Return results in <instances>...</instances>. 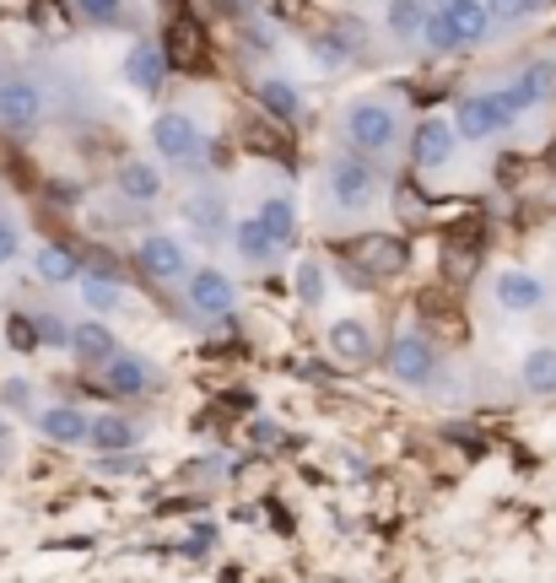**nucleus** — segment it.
Returning <instances> with one entry per match:
<instances>
[{
    "label": "nucleus",
    "mask_w": 556,
    "mask_h": 583,
    "mask_svg": "<svg viewBox=\"0 0 556 583\" xmlns=\"http://www.w3.org/2000/svg\"><path fill=\"white\" fill-rule=\"evenodd\" d=\"M379 200V168H373V157H362V151H335L330 157V206L335 211H346V216H357V211H368Z\"/></svg>",
    "instance_id": "obj_1"
},
{
    "label": "nucleus",
    "mask_w": 556,
    "mask_h": 583,
    "mask_svg": "<svg viewBox=\"0 0 556 583\" xmlns=\"http://www.w3.org/2000/svg\"><path fill=\"white\" fill-rule=\"evenodd\" d=\"M395 141H400V114H395L390 103L357 98V103L346 109V146H351V151L384 157V151H395Z\"/></svg>",
    "instance_id": "obj_2"
},
{
    "label": "nucleus",
    "mask_w": 556,
    "mask_h": 583,
    "mask_svg": "<svg viewBox=\"0 0 556 583\" xmlns=\"http://www.w3.org/2000/svg\"><path fill=\"white\" fill-rule=\"evenodd\" d=\"M200 125H195V114H184V109H162L157 120H151V146H157V157L162 162H195L200 157Z\"/></svg>",
    "instance_id": "obj_3"
},
{
    "label": "nucleus",
    "mask_w": 556,
    "mask_h": 583,
    "mask_svg": "<svg viewBox=\"0 0 556 583\" xmlns=\"http://www.w3.org/2000/svg\"><path fill=\"white\" fill-rule=\"evenodd\" d=\"M162 60L178 65V71H200V65H206V27H200L189 11H178V16L168 22V33H162Z\"/></svg>",
    "instance_id": "obj_4"
},
{
    "label": "nucleus",
    "mask_w": 556,
    "mask_h": 583,
    "mask_svg": "<svg viewBox=\"0 0 556 583\" xmlns=\"http://www.w3.org/2000/svg\"><path fill=\"white\" fill-rule=\"evenodd\" d=\"M390 373L400 379V384H427L432 373H437V357H432V346L421 340L417 330H406V335H395L390 340Z\"/></svg>",
    "instance_id": "obj_5"
},
{
    "label": "nucleus",
    "mask_w": 556,
    "mask_h": 583,
    "mask_svg": "<svg viewBox=\"0 0 556 583\" xmlns=\"http://www.w3.org/2000/svg\"><path fill=\"white\" fill-rule=\"evenodd\" d=\"M454 131H459V141H486V136L508 131V120H503V109H497L492 92H475V98H459V109H454Z\"/></svg>",
    "instance_id": "obj_6"
},
{
    "label": "nucleus",
    "mask_w": 556,
    "mask_h": 583,
    "mask_svg": "<svg viewBox=\"0 0 556 583\" xmlns=\"http://www.w3.org/2000/svg\"><path fill=\"white\" fill-rule=\"evenodd\" d=\"M454 146H459V131H454V120L432 114V120H421L417 141H411V162H417L421 173H432V168H443V162L454 157Z\"/></svg>",
    "instance_id": "obj_7"
},
{
    "label": "nucleus",
    "mask_w": 556,
    "mask_h": 583,
    "mask_svg": "<svg viewBox=\"0 0 556 583\" xmlns=\"http://www.w3.org/2000/svg\"><path fill=\"white\" fill-rule=\"evenodd\" d=\"M136 260H140V271H146V276H157V282H178V276L189 271V265H184V244H178V238H168V233L140 238Z\"/></svg>",
    "instance_id": "obj_8"
},
{
    "label": "nucleus",
    "mask_w": 556,
    "mask_h": 583,
    "mask_svg": "<svg viewBox=\"0 0 556 583\" xmlns=\"http://www.w3.org/2000/svg\"><path fill=\"white\" fill-rule=\"evenodd\" d=\"M38 114H44V98H38L33 82H5L0 87V125L27 131V125H38Z\"/></svg>",
    "instance_id": "obj_9"
},
{
    "label": "nucleus",
    "mask_w": 556,
    "mask_h": 583,
    "mask_svg": "<svg viewBox=\"0 0 556 583\" xmlns=\"http://www.w3.org/2000/svg\"><path fill=\"white\" fill-rule=\"evenodd\" d=\"M437 11L448 16V27H454V38H459V49H465V44H481V38L492 33V16H486V0H437Z\"/></svg>",
    "instance_id": "obj_10"
},
{
    "label": "nucleus",
    "mask_w": 556,
    "mask_h": 583,
    "mask_svg": "<svg viewBox=\"0 0 556 583\" xmlns=\"http://www.w3.org/2000/svg\"><path fill=\"white\" fill-rule=\"evenodd\" d=\"M233 297H238V292H233V282H227L222 271H211V265L189 276V302H195L200 313H211V319L233 313Z\"/></svg>",
    "instance_id": "obj_11"
},
{
    "label": "nucleus",
    "mask_w": 556,
    "mask_h": 583,
    "mask_svg": "<svg viewBox=\"0 0 556 583\" xmlns=\"http://www.w3.org/2000/svg\"><path fill=\"white\" fill-rule=\"evenodd\" d=\"M497 302L508 308V313H530V308H541L546 302V287L530 276V271H497Z\"/></svg>",
    "instance_id": "obj_12"
},
{
    "label": "nucleus",
    "mask_w": 556,
    "mask_h": 583,
    "mask_svg": "<svg viewBox=\"0 0 556 583\" xmlns=\"http://www.w3.org/2000/svg\"><path fill=\"white\" fill-rule=\"evenodd\" d=\"M184 222H189L200 238H217V233L227 227V200H222L217 189H195V195L184 200Z\"/></svg>",
    "instance_id": "obj_13"
},
{
    "label": "nucleus",
    "mask_w": 556,
    "mask_h": 583,
    "mask_svg": "<svg viewBox=\"0 0 556 583\" xmlns=\"http://www.w3.org/2000/svg\"><path fill=\"white\" fill-rule=\"evenodd\" d=\"M351 255H357L368 271H379V276H400V271H406V244H400V238H390V233H384V238L373 233V238L351 244Z\"/></svg>",
    "instance_id": "obj_14"
},
{
    "label": "nucleus",
    "mask_w": 556,
    "mask_h": 583,
    "mask_svg": "<svg viewBox=\"0 0 556 583\" xmlns=\"http://www.w3.org/2000/svg\"><path fill=\"white\" fill-rule=\"evenodd\" d=\"M330 351H335L341 362L362 368V362L373 357V335H368V324H362V319H335V324H330Z\"/></svg>",
    "instance_id": "obj_15"
},
{
    "label": "nucleus",
    "mask_w": 556,
    "mask_h": 583,
    "mask_svg": "<svg viewBox=\"0 0 556 583\" xmlns=\"http://www.w3.org/2000/svg\"><path fill=\"white\" fill-rule=\"evenodd\" d=\"M120 195L125 200H136V206H146V200H157L162 195V173H157V162H140V157H131V162H120Z\"/></svg>",
    "instance_id": "obj_16"
},
{
    "label": "nucleus",
    "mask_w": 556,
    "mask_h": 583,
    "mask_svg": "<svg viewBox=\"0 0 556 583\" xmlns=\"http://www.w3.org/2000/svg\"><path fill=\"white\" fill-rule=\"evenodd\" d=\"M233 249L249 260V265H265V260H276V238L265 233V222L260 216H249V222H233Z\"/></svg>",
    "instance_id": "obj_17"
},
{
    "label": "nucleus",
    "mask_w": 556,
    "mask_h": 583,
    "mask_svg": "<svg viewBox=\"0 0 556 583\" xmlns=\"http://www.w3.org/2000/svg\"><path fill=\"white\" fill-rule=\"evenodd\" d=\"M255 98H260V109H265L271 120H286V125L302 114V92H297L292 82H281V76H265V82L255 87Z\"/></svg>",
    "instance_id": "obj_18"
},
{
    "label": "nucleus",
    "mask_w": 556,
    "mask_h": 583,
    "mask_svg": "<svg viewBox=\"0 0 556 583\" xmlns=\"http://www.w3.org/2000/svg\"><path fill=\"white\" fill-rule=\"evenodd\" d=\"M71 351L82 357V362H109L120 346H114V335H109V324H98V319H87V324H76L71 330Z\"/></svg>",
    "instance_id": "obj_19"
},
{
    "label": "nucleus",
    "mask_w": 556,
    "mask_h": 583,
    "mask_svg": "<svg viewBox=\"0 0 556 583\" xmlns=\"http://www.w3.org/2000/svg\"><path fill=\"white\" fill-rule=\"evenodd\" d=\"M162 65H168V60H162L157 44H136V49L125 54V82L140 87V92H151V87L162 82Z\"/></svg>",
    "instance_id": "obj_20"
},
{
    "label": "nucleus",
    "mask_w": 556,
    "mask_h": 583,
    "mask_svg": "<svg viewBox=\"0 0 556 583\" xmlns=\"http://www.w3.org/2000/svg\"><path fill=\"white\" fill-rule=\"evenodd\" d=\"M38 427L54 437V443H87V427H92V422H87L76 406H49V411L38 417Z\"/></svg>",
    "instance_id": "obj_21"
},
{
    "label": "nucleus",
    "mask_w": 556,
    "mask_h": 583,
    "mask_svg": "<svg viewBox=\"0 0 556 583\" xmlns=\"http://www.w3.org/2000/svg\"><path fill=\"white\" fill-rule=\"evenodd\" d=\"M260 222H265V233L276 238V249H292V238H297V206H292L286 195H271V200L260 206Z\"/></svg>",
    "instance_id": "obj_22"
},
{
    "label": "nucleus",
    "mask_w": 556,
    "mask_h": 583,
    "mask_svg": "<svg viewBox=\"0 0 556 583\" xmlns=\"http://www.w3.org/2000/svg\"><path fill=\"white\" fill-rule=\"evenodd\" d=\"M146 384H151V373H146L140 357H125V351L109 357V389H114V395H140Z\"/></svg>",
    "instance_id": "obj_23"
},
{
    "label": "nucleus",
    "mask_w": 556,
    "mask_h": 583,
    "mask_svg": "<svg viewBox=\"0 0 556 583\" xmlns=\"http://www.w3.org/2000/svg\"><path fill=\"white\" fill-rule=\"evenodd\" d=\"M524 389L530 395H556V346H535L524 357Z\"/></svg>",
    "instance_id": "obj_24"
},
{
    "label": "nucleus",
    "mask_w": 556,
    "mask_h": 583,
    "mask_svg": "<svg viewBox=\"0 0 556 583\" xmlns=\"http://www.w3.org/2000/svg\"><path fill=\"white\" fill-rule=\"evenodd\" d=\"M87 443H92V448H103V454H120V448H131V443H136V427H131V422H120V417H98V422L87 427Z\"/></svg>",
    "instance_id": "obj_25"
},
{
    "label": "nucleus",
    "mask_w": 556,
    "mask_h": 583,
    "mask_svg": "<svg viewBox=\"0 0 556 583\" xmlns=\"http://www.w3.org/2000/svg\"><path fill=\"white\" fill-rule=\"evenodd\" d=\"M33 265H38V276H44L49 287H65V282H76V255H71V249H54V244H44Z\"/></svg>",
    "instance_id": "obj_26"
},
{
    "label": "nucleus",
    "mask_w": 556,
    "mask_h": 583,
    "mask_svg": "<svg viewBox=\"0 0 556 583\" xmlns=\"http://www.w3.org/2000/svg\"><path fill=\"white\" fill-rule=\"evenodd\" d=\"M417 38L427 44V49H432V54H454V49H459V38H454V27H448V16H443L437 5L421 16V33H417Z\"/></svg>",
    "instance_id": "obj_27"
},
{
    "label": "nucleus",
    "mask_w": 556,
    "mask_h": 583,
    "mask_svg": "<svg viewBox=\"0 0 556 583\" xmlns=\"http://www.w3.org/2000/svg\"><path fill=\"white\" fill-rule=\"evenodd\" d=\"M421 16H427V5H421V0H390V11H384V27H390L395 38H417V33H421Z\"/></svg>",
    "instance_id": "obj_28"
},
{
    "label": "nucleus",
    "mask_w": 556,
    "mask_h": 583,
    "mask_svg": "<svg viewBox=\"0 0 556 583\" xmlns=\"http://www.w3.org/2000/svg\"><path fill=\"white\" fill-rule=\"evenodd\" d=\"M492 98H497V109H503V120H508V125H519L530 109H541V103L530 98V87H524V82H508V87H503V92H492Z\"/></svg>",
    "instance_id": "obj_29"
},
{
    "label": "nucleus",
    "mask_w": 556,
    "mask_h": 583,
    "mask_svg": "<svg viewBox=\"0 0 556 583\" xmlns=\"http://www.w3.org/2000/svg\"><path fill=\"white\" fill-rule=\"evenodd\" d=\"M82 302H87L92 313H109V308L125 302V292L114 287V282H103V276H82Z\"/></svg>",
    "instance_id": "obj_30"
},
{
    "label": "nucleus",
    "mask_w": 556,
    "mask_h": 583,
    "mask_svg": "<svg viewBox=\"0 0 556 583\" xmlns=\"http://www.w3.org/2000/svg\"><path fill=\"white\" fill-rule=\"evenodd\" d=\"M519 82L530 87V98H535V103H556V65L552 60H535Z\"/></svg>",
    "instance_id": "obj_31"
},
{
    "label": "nucleus",
    "mask_w": 556,
    "mask_h": 583,
    "mask_svg": "<svg viewBox=\"0 0 556 583\" xmlns=\"http://www.w3.org/2000/svg\"><path fill=\"white\" fill-rule=\"evenodd\" d=\"M541 11V0H486V16L492 22H524V16H535Z\"/></svg>",
    "instance_id": "obj_32"
},
{
    "label": "nucleus",
    "mask_w": 556,
    "mask_h": 583,
    "mask_svg": "<svg viewBox=\"0 0 556 583\" xmlns=\"http://www.w3.org/2000/svg\"><path fill=\"white\" fill-rule=\"evenodd\" d=\"M297 297H302V302H319V297H324V265H313V260L297 265Z\"/></svg>",
    "instance_id": "obj_33"
},
{
    "label": "nucleus",
    "mask_w": 556,
    "mask_h": 583,
    "mask_svg": "<svg viewBox=\"0 0 556 583\" xmlns=\"http://www.w3.org/2000/svg\"><path fill=\"white\" fill-rule=\"evenodd\" d=\"M76 11H82L87 22H114V16L125 11V0H76Z\"/></svg>",
    "instance_id": "obj_34"
},
{
    "label": "nucleus",
    "mask_w": 556,
    "mask_h": 583,
    "mask_svg": "<svg viewBox=\"0 0 556 583\" xmlns=\"http://www.w3.org/2000/svg\"><path fill=\"white\" fill-rule=\"evenodd\" d=\"M313 54H319V65H346V44L341 38H313Z\"/></svg>",
    "instance_id": "obj_35"
},
{
    "label": "nucleus",
    "mask_w": 556,
    "mask_h": 583,
    "mask_svg": "<svg viewBox=\"0 0 556 583\" xmlns=\"http://www.w3.org/2000/svg\"><path fill=\"white\" fill-rule=\"evenodd\" d=\"M16 260V227H0V265Z\"/></svg>",
    "instance_id": "obj_36"
},
{
    "label": "nucleus",
    "mask_w": 556,
    "mask_h": 583,
    "mask_svg": "<svg viewBox=\"0 0 556 583\" xmlns=\"http://www.w3.org/2000/svg\"><path fill=\"white\" fill-rule=\"evenodd\" d=\"M11 340H16V346H33V324H27V319H11Z\"/></svg>",
    "instance_id": "obj_37"
},
{
    "label": "nucleus",
    "mask_w": 556,
    "mask_h": 583,
    "mask_svg": "<svg viewBox=\"0 0 556 583\" xmlns=\"http://www.w3.org/2000/svg\"><path fill=\"white\" fill-rule=\"evenodd\" d=\"M0 443H5V422H0Z\"/></svg>",
    "instance_id": "obj_38"
},
{
    "label": "nucleus",
    "mask_w": 556,
    "mask_h": 583,
    "mask_svg": "<svg viewBox=\"0 0 556 583\" xmlns=\"http://www.w3.org/2000/svg\"><path fill=\"white\" fill-rule=\"evenodd\" d=\"M552 211H556V189H552Z\"/></svg>",
    "instance_id": "obj_39"
},
{
    "label": "nucleus",
    "mask_w": 556,
    "mask_h": 583,
    "mask_svg": "<svg viewBox=\"0 0 556 583\" xmlns=\"http://www.w3.org/2000/svg\"><path fill=\"white\" fill-rule=\"evenodd\" d=\"M0 227H5V216H0Z\"/></svg>",
    "instance_id": "obj_40"
}]
</instances>
